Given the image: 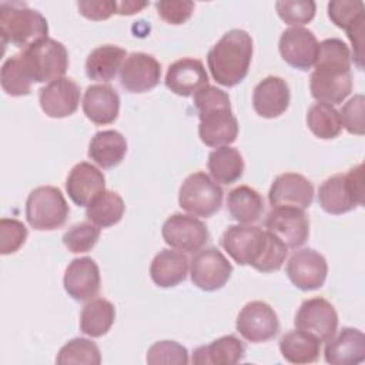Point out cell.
Segmentation results:
<instances>
[{
    "mask_svg": "<svg viewBox=\"0 0 365 365\" xmlns=\"http://www.w3.org/2000/svg\"><path fill=\"white\" fill-rule=\"evenodd\" d=\"M307 125L311 133L321 140L335 138L342 130L339 113L331 104L321 101L308 108Z\"/></svg>",
    "mask_w": 365,
    "mask_h": 365,
    "instance_id": "obj_35",
    "label": "cell"
},
{
    "mask_svg": "<svg viewBox=\"0 0 365 365\" xmlns=\"http://www.w3.org/2000/svg\"><path fill=\"white\" fill-rule=\"evenodd\" d=\"M365 6L359 0H334L328 3V16L331 21L344 30H348L356 21L365 19Z\"/></svg>",
    "mask_w": 365,
    "mask_h": 365,
    "instance_id": "obj_41",
    "label": "cell"
},
{
    "mask_svg": "<svg viewBox=\"0 0 365 365\" xmlns=\"http://www.w3.org/2000/svg\"><path fill=\"white\" fill-rule=\"evenodd\" d=\"M291 93L288 83L277 76L262 78L254 88L252 107L259 117L277 118L288 108Z\"/></svg>",
    "mask_w": 365,
    "mask_h": 365,
    "instance_id": "obj_23",
    "label": "cell"
},
{
    "mask_svg": "<svg viewBox=\"0 0 365 365\" xmlns=\"http://www.w3.org/2000/svg\"><path fill=\"white\" fill-rule=\"evenodd\" d=\"M125 57V50L118 46H100L91 50V53L87 56L86 74L90 80L111 81L115 77L117 71H120Z\"/></svg>",
    "mask_w": 365,
    "mask_h": 365,
    "instance_id": "obj_29",
    "label": "cell"
},
{
    "mask_svg": "<svg viewBox=\"0 0 365 365\" xmlns=\"http://www.w3.org/2000/svg\"><path fill=\"white\" fill-rule=\"evenodd\" d=\"M147 364L150 365H185L188 364V351L175 341H158L147 351Z\"/></svg>",
    "mask_w": 365,
    "mask_h": 365,
    "instance_id": "obj_40",
    "label": "cell"
},
{
    "mask_svg": "<svg viewBox=\"0 0 365 365\" xmlns=\"http://www.w3.org/2000/svg\"><path fill=\"white\" fill-rule=\"evenodd\" d=\"M147 4H148L147 1H133V0L117 1V13L121 16H131L143 10Z\"/></svg>",
    "mask_w": 365,
    "mask_h": 365,
    "instance_id": "obj_46",
    "label": "cell"
},
{
    "mask_svg": "<svg viewBox=\"0 0 365 365\" xmlns=\"http://www.w3.org/2000/svg\"><path fill=\"white\" fill-rule=\"evenodd\" d=\"M68 205L57 187L41 185L34 188L26 201V220L37 231L61 228L68 217Z\"/></svg>",
    "mask_w": 365,
    "mask_h": 365,
    "instance_id": "obj_7",
    "label": "cell"
},
{
    "mask_svg": "<svg viewBox=\"0 0 365 365\" xmlns=\"http://www.w3.org/2000/svg\"><path fill=\"white\" fill-rule=\"evenodd\" d=\"M115 319L114 305L103 298L87 302L80 314V331L91 338L106 335Z\"/></svg>",
    "mask_w": 365,
    "mask_h": 365,
    "instance_id": "obj_32",
    "label": "cell"
},
{
    "mask_svg": "<svg viewBox=\"0 0 365 365\" xmlns=\"http://www.w3.org/2000/svg\"><path fill=\"white\" fill-rule=\"evenodd\" d=\"M160 78L161 66L154 56L147 53L128 54L120 68V84L128 93H147L158 86Z\"/></svg>",
    "mask_w": 365,
    "mask_h": 365,
    "instance_id": "obj_15",
    "label": "cell"
},
{
    "mask_svg": "<svg viewBox=\"0 0 365 365\" xmlns=\"http://www.w3.org/2000/svg\"><path fill=\"white\" fill-rule=\"evenodd\" d=\"M100 269L90 257L74 258L66 268L63 284L66 292L76 301H90L100 291Z\"/></svg>",
    "mask_w": 365,
    "mask_h": 365,
    "instance_id": "obj_20",
    "label": "cell"
},
{
    "mask_svg": "<svg viewBox=\"0 0 365 365\" xmlns=\"http://www.w3.org/2000/svg\"><path fill=\"white\" fill-rule=\"evenodd\" d=\"M23 63L37 83H50L61 78L68 68V53L63 43L54 38L41 40L21 54Z\"/></svg>",
    "mask_w": 365,
    "mask_h": 365,
    "instance_id": "obj_8",
    "label": "cell"
},
{
    "mask_svg": "<svg viewBox=\"0 0 365 365\" xmlns=\"http://www.w3.org/2000/svg\"><path fill=\"white\" fill-rule=\"evenodd\" d=\"M124 210V201L117 192L104 191L90 205H87L86 217L100 228H107L121 221Z\"/></svg>",
    "mask_w": 365,
    "mask_h": 365,
    "instance_id": "obj_34",
    "label": "cell"
},
{
    "mask_svg": "<svg viewBox=\"0 0 365 365\" xmlns=\"http://www.w3.org/2000/svg\"><path fill=\"white\" fill-rule=\"evenodd\" d=\"M66 191L76 205L87 207L106 191L104 174L90 163H78L67 175Z\"/></svg>",
    "mask_w": 365,
    "mask_h": 365,
    "instance_id": "obj_21",
    "label": "cell"
},
{
    "mask_svg": "<svg viewBox=\"0 0 365 365\" xmlns=\"http://www.w3.org/2000/svg\"><path fill=\"white\" fill-rule=\"evenodd\" d=\"M78 11L88 20H107L114 13H117V1L98 0V1H78Z\"/></svg>",
    "mask_w": 365,
    "mask_h": 365,
    "instance_id": "obj_45",
    "label": "cell"
},
{
    "mask_svg": "<svg viewBox=\"0 0 365 365\" xmlns=\"http://www.w3.org/2000/svg\"><path fill=\"white\" fill-rule=\"evenodd\" d=\"M364 104L365 98L362 94H356L349 98L341 108L339 117L342 127L346 128L348 133L364 135L365 133V120H364Z\"/></svg>",
    "mask_w": 365,
    "mask_h": 365,
    "instance_id": "obj_43",
    "label": "cell"
},
{
    "mask_svg": "<svg viewBox=\"0 0 365 365\" xmlns=\"http://www.w3.org/2000/svg\"><path fill=\"white\" fill-rule=\"evenodd\" d=\"M289 281L301 291L318 289L324 285L328 274V264L324 255L312 248L295 251L287 262Z\"/></svg>",
    "mask_w": 365,
    "mask_h": 365,
    "instance_id": "obj_16",
    "label": "cell"
},
{
    "mask_svg": "<svg viewBox=\"0 0 365 365\" xmlns=\"http://www.w3.org/2000/svg\"><path fill=\"white\" fill-rule=\"evenodd\" d=\"M167 245L184 252H197L207 244L210 234L205 224L194 215L175 212L170 215L161 228Z\"/></svg>",
    "mask_w": 365,
    "mask_h": 365,
    "instance_id": "obj_12",
    "label": "cell"
},
{
    "mask_svg": "<svg viewBox=\"0 0 365 365\" xmlns=\"http://www.w3.org/2000/svg\"><path fill=\"white\" fill-rule=\"evenodd\" d=\"M83 111L86 117L97 124L106 125L115 121L120 111V97L107 84L88 86L83 96Z\"/></svg>",
    "mask_w": 365,
    "mask_h": 365,
    "instance_id": "obj_25",
    "label": "cell"
},
{
    "mask_svg": "<svg viewBox=\"0 0 365 365\" xmlns=\"http://www.w3.org/2000/svg\"><path fill=\"white\" fill-rule=\"evenodd\" d=\"M100 227L90 222H78L63 235V244L70 252L81 254L90 251L100 238Z\"/></svg>",
    "mask_w": 365,
    "mask_h": 365,
    "instance_id": "obj_38",
    "label": "cell"
},
{
    "mask_svg": "<svg viewBox=\"0 0 365 365\" xmlns=\"http://www.w3.org/2000/svg\"><path fill=\"white\" fill-rule=\"evenodd\" d=\"M245 356V345L235 335H225L208 345L198 346L192 352V364L197 365H234Z\"/></svg>",
    "mask_w": 365,
    "mask_h": 365,
    "instance_id": "obj_26",
    "label": "cell"
},
{
    "mask_svg": "<svg viewBox=\"0 0 365 365\" xmlns=\"http://www.w3.org/2000/svg\"><path fill=\"white\" fill-rule=\"evenodd\" d=\"M56 362L60 365H98L101 362V354L98 346L93 341L87 338H74L61 346V349L57 354Z\"/></svg>",
    "mask_w": 365,
    "mask_h": 365,
    "instance_id": "obj_37",
    "label": "cell"
},
{
    "mask_svg": "<svg viewBox=\"0 0 365 365\" xmlns=\"http://www.w3.org/2000/svg\"><path fill=\"white\" fill-rule=\"evenodd\" d=\"M231 274V262L214 247L197 251L190 261L192 284L207 292L222 288L228 282Z\"/></svg>",
    "mask_w": 365,
    "mask_h": 365,
    "instance_id": "obj_10",
    "label": "cell"
},
{
    "mask_svg": "<svg viewBox=\"0 0 365 365\" xmlns=\"http://www.w3.org/2000/svg\"><path fill=\"white\" fill-rule=\"evenodd\" d=\"M298 331H302L319 342H328L336 332L338 314L334 305L324 298L305 299L294 321Z\"/></svg>",
    "mask_w": 365,
    "mask_h": 365,
    "instance_id": "obj_11",
    "label": "cell"
},
{
    "mask_svg": "<svg viewBox=\"0 0 365 365\" xmlns=\"http://www.w3.org/2000/svg\"><path fill=\"white\" fill-rule=\"evenodd\" d=\"M315 70L309 77L311 96L327 104L342 103L352 90L351 53L339 38H325L318 44Z\"/></svg>",
    "mask_w": 365,
    "mask_h": 365,
    "instance_id": "obj_2",
    "label": "cell"
},
{
    "mask_svg": "<svg viewBox=\"0 0 365 365\" xmlns=\"http://www.w3.org/2000/svg\"><path fill=\"white\" fill-rule=\"evenodd\" d=\"M314 200V187L309 180L297 173L279 174L271 184L268 201L272 208L292 207L305 210Z\"/></svg>",
    "mask_w": 365,
    "mask_h": 365,
    "instance_id": "obj_19",
    "label": "cell"
},
{
    "mask_svg": "<svg viewBox=\"0 0 365 365\" xmlns=\"http://www.w3.org/2000/svg\"><path fill=\"white\" fill-rule=\"evenodd\" d=\"M27 238L26 225L14 218L0 220V254L9 255L19 251Z\"/></svg>",
    "mask_w": 365,
    "mask_h": 365,
    "instance_id": "obj_42",
    "label": "cell"
},
{
    "mask_svg": "<svg viewBox=\"0 0 365 365\" xmlns=\"http://www.w3.org/2000/svg\"><path fill=\"white\" fill-rule=\"evenodd\" d=\"M278 48L287 64L307 71L315 64L318 40L315 34L305 27H289L281 34Z\"/></svg>",
    "mask_w": 365,
    "mask_h": 365,
    "instance_id": "obj_17",
    "label": "cell"
},
{
    "mask_svg": "<svg viewBox=\"0 0 365 365\" xmlns=\"http://www.w3.org/2000/svg\"><path fill=\"white\" fill-rule=\"evenodd\" d=\"M265 228L287 248H298L308 240L309 220L304 210L277 207L268 212Z\"/></svg>",
    "mask_w": 365,
    "mask_h": 365,
    "instance_id": "obj_14",
    "label": "cell"
},
{
    "mask_svg": "<svg viewBox=\"0 0 365 365\" xmlns=\"http://www.w3.org/2000/svg\"><path fill=\"white\" fill-rule=\"evenodd\" d=\"M227 208L238 224H252L257 222L264 212V200L257 190L248 185H240L230 191Z\"/></svg>",
    "mask_w": 365,
    "mask_h": 365,
    "instance_id": "obj_30",
    "label": "cell"
},
{
    "mask_svg": "<svg viewBox=\"0 0 365 365\" xmlns=\"http://www.w3.org/2000/svg\"><path fill=\"white\" fill-rule=\"evenodd\" d=\"M279 351L291 364H311L319 358L321 342L302 331H289L279 339Z\"/></svg>",
    "mask_w": 365,
    "mask_h": 365,
    "instance_id": "obj_33",
    "label": "cell"
},
{
    "mask_svg": "<svg viewBox=\"0 0 365 365\" xmlns=\"http://www.w3.org/2000/svg\"><path fill=\"white\" fill-rule=\"evenodd\" d=\"M235 327L247 341L267 342L278 334L279 321L271 305L262 301H251L240 311Z\"/></svg>",
    "mask_w": 365,
    "mask_h": 365,
    "instance_id": "obj_13",
    "label": "cell"
},
{
    "mask_svg": "<svg viewBox=\"0 0 365 365\" xmlns=\"http://www.w3.org/2000/svg\"><path fill=\"white\" fill-rule=\"evenodd\" d=\"M275 9L284 23L301 27L314 19L317 4L312 0H281L275 3Z\"/></svg>",
    "mask_w": 365,
    "mask_h": 365,
    "instance_id": "obj_39",
    "label": "cell"
},
{
    "mask_svg": "<svg viewBox=\"0 0 365 365\" xmlns=\"http://www.w3.org/2000/svg\"><path fill=\"white\" fill-rule=\"evenodd\" d=\"M221 245L240 265H251L259 272L278 271L285 262L288 248L269 231L250 224L230 225Z\"/></svg>",
    "mask_w": 365,
    "mask_h": 365,
    "instance_id": "obj_1",
    "label": "cell"
},
{
    "mask_svg": "<svg viewBox=\"0 0 365 365\" xmlns=\"http://www.w3.org/2000/svg\"><path fill=\"white\" fill-rule=\"evenodd\" d=\"M364 165L352 167L346 174H335L327 178L318 190V204L334 215H341L364 205Z\"/></svg>",
    "mask_w": 365,
    "mask_h": 365,
    "instance_id": "obj_6",
    "label": "cell"
},
{
    "mask_svg": "<svg viewBox=\"0 0 365 365\" xmlns=\"http://www.w3.org/2000/svg\"><path fill=\"white\" fill-rule=\"evenodd\" d=\"M188 258L175 250H161L151 261L150 277L161 288H171L182 282L188 272Z\"/></svg>",
    "mask_w": 365,
    "mask_h": 365,
    "instance_id": "obj_27",
    "label": "cell"
},
{
    "mask_svg": "<svg viewBox=\"0 0 365 365\" xmlns=\"http://www.w3.org/2000/svg\"><path fill=\"white\" fill-rule=\"evenodd\" d=\"M47 34L48 24L40 11L30 9L21 1L0 3V36L3 46L13 44L26 50L48 38Z\"/></svg>",
    "mask_w": 365,
    "mask_h": 365,
    "instance_id": "obj_5",
    "label": "cell"
},
{
    "mask_svg": "<svg viewBox=\"0 0 365 365\" xmlns=\"http://www.w3.org/2000/svg\"><path fill=\"white\" fill-rule=\"evenodd\" d=\"M38 103L43 113L50 118L68 117L78 108L80 87L73 78H57L40 88Z\"/></svg>",
    "mask_w": 365,
    "mask_h": 365,
    "instance_id": "obj_18",
    "label": "cell"
},
{
    "mask_svg": "<svg viewBox=\"0 0 365 365\" xmlns=\"http://www.w3.org/2000/svg\"><path fill=\"white\" fill-rule=\"evenodd\" d=\"M324 356L332 365L361 364L365 359V335L356 328H342L327 342Z\"/></svg>",
    "mask_w": 365,
    "mask_h": 365,
    "instance_id": "obj_24",
    "label": "cell"
},
{
    "mask_svg": "<svg viewBox=\"0 0 365 365\" xmlns=\"http://www.w3.org/2000/svg\"><path fill=\"white\" fill-rule=\"evenodd\" d=\"M155 9L158 16L168 24H182L185 23L192 11V1H181V0H161L155 3Z\"/></svg>",
    "mask_w": 365,
    "mask_h": 365,
    "instance_id": "obj_44",
    "label": "cell"
},
{
    "mask_svg": "<svg viewBox=\"0 0 365 365\" xmlns=\"http://www.w3.org/2000/svg\"><path fill=\"white\" fill-rule=\"evenodd\" d=\"M0 83L3 90L11 97H21L30 94L31 84L34 81L30 77L20 54L11 56L3 63Z\"/></svg>",
    "mask_w": 365,
    "mask_h": 365,
    "instance_id": "obj_36",
    "label": "cell"
},
{
    "mask_svg": "<svg viewBox=\"0 0 365 365\" xmlns=\"http://www.w3.org/2000/svg\"><path fill=\"white\" fill-rule=\"evenodd\" d=\"M251 60L252 38L241 29L227 31L207 54L212 78L225 87H234L247 77Z\"/></svg>",
    "mask_w": 365,
    "mask_h": 365,
    "instance_id": "obj_4",
    "label": "cell"
},
{
    "mask_svg": "<svg viewBox=\"0 0 365 365\" xmlns=\"http://www.w3.org/2000/svg\"><path fill=\"white\" fill-rule=\"evenodd\" d=\"M194 106L200 117L198 135L205 145L217 148L237 140L238 121L225 91L207 86L194 94Z\"/></svg>",
    "mask_w": 365,
    "mask_h": 365,
    "instance_id": "obj_3",
    "label": "cell"
},
{
    "mask_svg": "<svg viewBox=\"0 0 365 365\" xmlns=\"http://www.w3.org/2000/svg\"><path fill=\"white\" fill-rule=\"evenodd\" d=\"M180 207L194 217L208 218L222 204V188L205 173L190 174L178 191Z\"/></svg>",
    "mask_w": 365,
    "mask_h": 365,
    "instance_id": "obj_9",
    "label": "cell"
},
{
    "mask_svg": "<svg viewBox=\"0 0 365 365\" xmlns=\"http://www.w3.org/2000/svg\"><path fill=\"white\" fill-rule=\"evenodd\" d=\"M208 171L215 182H235L244 173V160L241 153L230 145L217 147L208 155Z\"/></svg>",
    "mask_w": 365,
    "mask_h": 365,
    "instance_id": "obj_31",
    "label": "cell"
},
{
    "mask_svg": "<svg viewBox=\"0 0 365 365\" xmlns=\"http://www.w3.org/2000/svg\"><path fill=\"white\" fill-rule=\"evenodd\" d=\"M127 153V141L115 130H103L94 134L88 144V158L101 168L118 165Z\"/></svg>",
    "mask_w": 365,
    "mask_h": 365,
    "instance_id": "obj_28",
    "label": "cell"
},
{
    "mask_svg": "<svg viewBox=\"0 0 365 365\" xmlns=\"http://www.w3.org/2000/svg\"><path fill=\"white\" fill-rule=\"evenodd\" d=\"M164 83L174 94L190 97L208 86V74L200 60L185 57L168 66Z\"/></svg>",
    "mask_w": 365,
    "mask_h": 365,
    "instance_id": "obj_22",
    "label": "cell"
}]
</instances>
